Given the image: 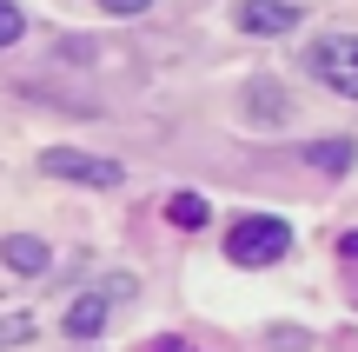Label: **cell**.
<instances>
[{"instance_id": "cell-1", "label": "cell", "mask_w": 358, "mask_h": 352, "mask_svg": "<svg viewBox=\"0 0 358 352\" xmlns=\"http://www.w3.org/2000/svg\"><path fill=\"white\" fill-rule=\"evenodd\" d=\"M226 253H232V266H279L292 253V226L272 220V213H252L226 233Z\"/></svg>"}, {"instance_id": "cell-2", "label": "cell", "mask_w": 358, "mask_h": 352, "mask_svg": "<svg viewBox=\"0 0 358 352\" xmlns=\"http://www.w3.org/2000/svg\"><path fill=\"white\" fill-rule=\"evenodd\" d=\"M312 80H325L332 93H345V100H358V34H325L319 47L306 53Z\"/></svg>"}, {"instance_id": "cell-3", "label": "cell", "mask_w": 358, "mask_h": 352, "mask_svg": "<svg viewBox=\"0 0 358 352\" xmlns=\"http://www.w3.org/2000/svg\"><path fill=\"white\" fill-rule=\"evenodd\" d=\"M40 167H47V180H73V186H93V193H100V186H120V160L73 153V146H53Z\"/></svg>"}, {"instance_id": "cell-4", "label": "cell", "mask_w": 358, "mask_h": 352, "mask_svg": "<svg viewBox=\"0 0 358 352\" xmlns=\"http://www.w3.org/2000/svg\"><path fill=\"white\" fill-rule=\"evenodd\" d=\"M127 293H133V279H106L100 293H80L73 313H66V332H73V339H93V332L106 326V300H127Z\"/></svg>"}, {"instance_id": "cell-5", "label": "cell", "mask_w": 358, "mask_h": 352, "mask_svg": "<svg viewBox=\"0 0 358 352\" xmlns=\"http://www.w3.org/2000/svg\"><path fill=\"white\" fill-rule=\"evenodd\" d=\"M232 20H239L245 34L272 40V34H292V27H299V7H292V0H239Z\"/></svg>"}, {"instance_id": "cell-6", "label": "cell", "mask_w": 358, "mask_h": 352, "mask_svg": "<svg viewBox=\"0 0 358 352\" xmlns=\"http://www.w3.org/2000/svg\"><path fill=\"white\" fill-rule=\"evenodd\" d=\"M0 253H7V266H13V273H47V266H53V260H47V246H40L34 233H13Z\"/></svg>"}, {"instance_id": "cell-7", "label": "cell", "mask_w": 358, "mask_h": 352, "mask_svg": "<svg viewBox=\"0 0 358 352\" xmlns=\"http://www.w3.org/2000/svg\"><path fill=\"white\" fill-rule=\"evenodd\" d=\"M306 160H312V167H325V173H345L352 167V140H319Z\"/></svg>"}, {"instance_id": "cell-8", "label": "cell", "mask_w": 358, "mask_h": 352, "mask_svg": "<svg viewBox=\"0 0 358 352\" xmlns=\"http://www.w3.org/2000/svg\"><path fill=\"white\" fill-rule=\"evenodd\" d=\"M166 220H173V226H206V199H199V193H173V199H166Z\"/></svg>"}, {"instance_id": "cell-9", "label": "cell", "mask_w": 358, "mask_h": 352, "mask_svg": "<svg viewBox=\"0 0 358 352\" xmlns=\"http://www.w3.org/2000/svg\"><path fill=\"white\" fill-rule=\"evenodd\" d=\"M20 7H13V0H0V47H13V40H20Z\"/></svg>"}, {"instance_id": "cell-10", "label": "cell", "mask_w": 358, "mask_h": 352, "mask_svg": "<svg viewBox=\"0 0 358 352\" xmlns=\"http://www.w3.org/2000/svg\"><path fill=\"white\" fill-rule=\"evenodd\" d=\"M34 339V319H0V346H20Z\"/></svg>"}, {"instance_id": "cell-11", "label": "cell", "mask_w": 358, "mask_h": 352, "mask_svg": "<svg viewBox=\"0 0 358 352\" xmlns=\"http://www.w3.org/2000/svg\"><path fill=\"white\" fill-rule=\"evenodd\" d=\"M100 7H106V13H146L153 0H100Z\"/></svg>"}, {"instance_id": "cell-12", "label": "cell", "mask_w": 358, "mask_h": 352, "mask_svg": "<svg viewBox=\"0 0 358 352\" xmlns=\"http://www.w3.org/2000/svg\"><path fill=\"white\" fill-rule=\"evenodd\" d=\"M146 352H199V346H186V339H153Z\"/></svg>"}]
</instances>
